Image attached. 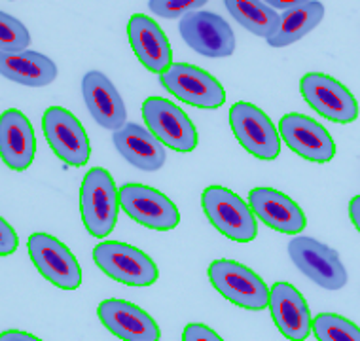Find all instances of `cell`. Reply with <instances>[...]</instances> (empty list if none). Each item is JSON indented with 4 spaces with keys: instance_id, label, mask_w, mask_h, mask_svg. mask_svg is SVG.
<instances>
[{
    "instance_id": "obj_11",
    "label": "cell",
    "mask_w": 360,
    "mask_h": 341,
    "mask_svg": "<svg viewBox=\"0 0 360 341\" xmlns=\"http://www.w3.org/2000/svg\"><path fill=\"white\" fill-rule=\"evenodd\" d=\"M27 248L38 273L51 285L61 290H76L82 285L80 264L59 239L48 233H32Z\"/></svg>"
},
{
    "instance_id": "obj_28",
    "label": "cell",
    "mask_w": 360,
    "mask_h": 341,
    "mask_svg": "<svg viewBox=\"0 0 360 341\" xmlns=\"http://www.w3.org/2000/svg\"><path fill=\"white\" fill-rule=\"evenodd\" d=\"M19 247V237L12 226L0 217V256L13 255Z\"/></svg>"
},
{
    "instance_id": "obj_21",
    "label": "cell",
    "mask_w": 360,
    "mask_h": 341,
    "mask_svg": "<svg viewBox=\"0 0 360 341\" xmlns=\"http://www.w3.org/2000/svg\"><path fill=\"white\" fill-rule=\"evenodd\" d=\"M112 141L116 150L124 155V160L141 171H148V173L160 171L167 160L163 144L148 129H144L143 125H124L114 133Z\"/></svg>"
},
{
    "instance_id": "obj_24",
    "label": "cell",
    "mask_w": 360,
    "mask_h": 341,
    "mask_svg": "<svg viewBox=\"0 0 360 341\" xmlns=\"http://www.w3.org/2000/svg\"><path fill=\"white\" fill-rule=\"evenodd\" d=\"M224 6L228 8L231 18L236 19L239 25L250 31L256 37L269 38L279 27L281 15L269 8L266 2L258 0H226Z\"/></svg>"
},
{
    "instance_id": "obj_26",
    "label": "cell",
    "mask_w": 360,
    "mask_h": 341,
    "mask_svg": "<svg viewBox=\"0 0 360 341\" xmlns=\"http://www.w3.org/2000/svg\"><path fill=\"white\" fill-rule=\"evenodd\" d=\"M31 44V34L19 19L0 12V51L2 53H15L25 51Z\"/></svg>"
},
{
    "instance_id": "obj_22",
    "label": "cell",
    "mask_w": 360,
    "mask_h": 341,
    "mask_svg": "<svg viewBox=\"0 0 360 341\" xmlns=\"http://www.w3.org/2000/svg\"><path fill=\"white\" fill-rule=\"evenodd\" d=\"M0 75L8 80L29 87H44L53 84L57 78L56 63L38 51H0Z\"/></svg>"
},
{
    "instance_id": "obj_25",
    "label": "cell",
    "mask_w": 360,
    "mask_h": 341,
    "mask_svg": "<svg viewBox=\"0 0 360 341\" xmlns=\"http://www.w3.org/2000/svg\"><path fill=\"white\" fill-rule=\"evenodd\" d=\"M311 332L317 341H360L359 326L335 313H319L313 319Z\"/></svg>"
},
{
    "instance_id": "obj_13",
    "label": "cell",
    "mask_w": 360,
    "mask_h": 341,
    "mask_svg": "<svg viewBox=\"0 0 360 341\" xmlns=\"http://www.w3.org/2000/svg\"><path fill=\"white\" fill-rule=\"evenodd\" d=\"M184 42L205 57H230L236 51V34L218 13L195 10L186 13L179 23Z\"/></svg>"
},
{
    "instance_id": "obj_15",
    "label": "cell",
    "mask_w": 360,
    "mask_h": 341,
    "mask_svg": "<svg viewBox=\"0 0 360 341\" xmlns=\"http://www.w3.org/2000/svg\"><path fill=\"white\" fill-rule=\"evenodd\" d=\"M105 328L122 341H160L162 332L154 319L139 305L125 300L108 298L97 307Z\"/></svg>"
},
{
    "instance_id": "obj_29",
    "label": "cell",
    "mask_w": 360,
    "mask_h": 341,
    "mask_svg": "<svg viewBox=\"0 0 360 341\" xmlns=\"http://www.w3.org/2000/svg\"><path fill=\"white\" fill-rule=\"evenodd\" d=\"M182 341H224L220 335L205 324L192 323L188 324L182 332Z\"/></svg>"
},
{
    "instance_id": "obj_1",
    "label": "cell",
    "mask_w": 360,
    "mask_h": 341,
    "mask_svg": "<svg viewBox=\"0 0 360 341\" xmlns=\"http://www.w3.org/2000/svg\"><path fill=\"white\" fill-rule=\"evenodd\" d=\"M120 192L112 174L103 167L89 169L80 186L82 222L89 236L103 239L116 228Z\"/></svg>"
},
{
    "instance_id": "obj_7",
    "label": "cell",
    "mask_w": 360,
    "mask_h": 341,
    "mask_svg": "<svg viewBox=\"0 0 360 341\" xmlns=\"http://www.w3.org/2000/svg\"><path fill=\"white\" fill-rule=\"evenodd\" d=\"M288 255L307 279L326 290H340L347 285V269L340 260V255L324 243L298 236L288 243Z\"/></svg>"
},
{
    "instance_id": "obj_20",
    "label": "cell",
    "mask_w": 360,
    "mask_h": 341,
    "mask_svg": "<svg viewBox=\"0 0 360 341\" xmlns=\"http://www.w3.org/2000/svg\"><path fill=\"white\" fill-rule=\"evenodd\" d=\"M82 94L87 110L101 127L114 133L124 127L127 120V108L108 76L99 70H89L82 80Z\"/></svg>"
},
{
    "instance_id": "obj_16",
    "label": "cell",
    "mask_w": 360,
    "mask_h": 341,
    "mask_svg": "<svg viewBox=\"0 0 360 341\" xmlns=\"http://www.w3.org/2000/svg\"><path fill=\"white\" fill-rule=\"evenodd\" d=\"M269 311L275 326L290 341H305L311 334L309 305L296 286L279 281L269 290Z\"/></svg>"
},
{
    "instance_id": "obj_14",
    "label": "cell",
    "mask_w": 360,
    "mask_h": 341,
    "mask_svg": "<svg viewBox=\"0 0 360 341\" xmlns=\"http://www.w3.org/2000/svg\"><path fill=\"white\" fill-rule=\"evenodd\" d=\"M279 135L286 146L307 162L328 163L335 155V143L317 120L292 112L279 122Z\"/></svg>"
},
{
    "instance_id": "obj_32",
    "label": "cell",
    "mask_w": 360,
    "mask_h": 341,
    "mask_svg": "<svg viewBox=\"0 0 360 341\" xmlns=\"http://www.w3.org/2000/svg\"><path fill=\"white\" fill-rule=\"evenodd\" d=\"M266 4L269 8H285L286 12V10H292V8L300 6L302 0H296V2H290V0H288V2H285V0H274V2H266Z\"/></svg>"
},
{
    "instance_id": "obj_12",
    "label": "cell",
    "mask_w": 360,
    "mask_h": 341,
    "mask_svg": "<svg viewBox=\"0 0 360 341\" xmlns=\"http://www.w3.org/2000/svg\"><path fill=\"white\" fill-rule=\"evenodd\" d=\"M120 207L131 220L150 230H174L180 222L176 205L165 193L144 184H125L120 188Z\"/></svg>"
},
{
    "instance_id": "obj_27",
    "label": "cell",
    "mask_w": 360,
    "mask_h": 341,
    "mask_svg": "<svg viewBox=\"0 0 360 341\" xmlns=\"http://www.w3.org/2000/svg\"><path fill=\"white\" fill-rule=\"evenodd\" d=\"M205 2L203 0H150L148 8L155 15L162 18H184L186 13L195 12V8H203Z\"/></svg>"
},
{
    "instance_id": "obj_9",
    "label": "cell",
    "mask_w": 360,
    "mask_h": 341,
    "mask_svg": "<svg viewBox=\"0 0 360 341\" xmlns=\"http://www.w3.org/2000/svg\"><path fill=\"white\" fill-rule=\"evenodd\" d=\"M305 103L323 118L335 124H351L359 118V103L340 82L323 72H307L300 80Z\"/></svg>"
},
{
    "instance_id": "obj_4",
    "label": "cell",
    "mask_w": 360,
    "mask_h": 341,
    "mask_svg": "<svg viewBox=\"0 0 360 341\" xmlns=\"http://www.w3.org/2000/svg\"><path fill=\"white\" fill-rule=\"evenodd\" d=\"M94 260L112 281L127 286L154 285L160 271L154 260L141 248L120 241H103L94 248Z\"/></svg>"
},
{
    "instance_id": "obj_2",
    "label": "cell",
    "mask_w": 360,
    "mask_h": 341,
    "mask_svg": "<svg viewBox=\"0 0 360 341\" xmlns=\"http://www.w3.org/2000/svg\"><path fill=\"white\" fill-rule=\"evenodd\" d=\"M201 207L209 222L231 241L250 243L256 239L255 212L236 192L224 186L205 188L201 193Z\"/></svg>"
},
{
    "instance_id": "obj_23",
    "label": "cell",
    "mask_w": 360,
    "mask_h": 341,
    "mask_svg": "<svg viewBox=\"0 0 360 341\" xmlns=\"http://www.w3.org/2000/svg\"><path fill=\"white\" fill-rule=\"evenodd\" d=\"M324 6L323 2H302L300 6L286 10L279 19L277 31L269 38H266L271 48H285L290 44L298 42L300 38L309 34L315 27L323 21Z\"/></svg>"
},
{
    "instance_id": "obj_8",
    "label": "cell",
    "mask_w": 360,
    "mask_h": 341,
    "mask_svg": "<svg viewBox=\"0 0 360 341\" xmlns=\"http://www.w3.org/2000/svg\"><path fill=\"white\" fill-rule=\"evenodd\" d=\"M42 129L53 154L67 165L84 167L89 162V136L72 112L63 106H50L44 112Z\"/></svg>"
},
{
    "instance_id": "obj_17",
    "label": "cell",
    "mask_w": 360,
    "mask_h": 341,
    "mask_svg": "<svg viewBox=\"0 0 360 341\" xmlns=\"http://www.w3.org/2000/svg\"><path fill=\"white\" fill-rule=\"evenodd\" d=\"M249 207L258 217V220H262L267 228L279 231V233L298 236L307 226V218H305L302 207L286 193L274 190V188L250 190Z\"/></svg>"
},
{
    "instance_id": "obj_5",
    "label": "cell",
    "mask_w": 360,
    "mask_h": 341,
    "mask_svg": "<svg viewBox=\"0 0 360 341\" xmlns=\"http://www.w3.org/2000/svg\"><path fill=\"white\" fill-rule=\"evenodd\" d=\"M230 125L236 139L249 154L274 162L281 154V136L266 112L252 103H236L230 108Z\"/></svg>"
},
{
    "instance_id": "obj_30",
    "label": "cell",
    "mask_w": 360,
    "mask_h": 341,
    "mask_svg": "<svg viewBox=\"0 0 360 341\" xmlns=\"http://www.w3.org/2000/svg\"><path fill=\"white\" fill-rule=\"evenodd\" d=\"M0 341H42L38 340L37 335L29 334V332H21V330H6L0 334Z\"/></svg>"
},
{
    "instance_id": "obj_6",
    "label": "cell",
    "mask_w": 360,
    "mask_h": 341,
    "mask_svg": "<svg viewBox=\"0 0 360 341\" xmlns=\"http://www.w3.org/2000/svg\"><path fill=\"white\" fill-rule=\"evenodd\" d=\"M162 86L186 105L214 110L226 103L222 84L203 68L190 63H173L160 76Z\"/></svg>"
},
{
    "instance_id": "obj_31",
    "label": "cell",
    "mask_w": 360,
    "mask_h": 341,
    "mask_svg": "<svg viewBox=\"0 0 360 341\" xmlns=\"http://www.w3.org/2000/svg\"><path fill=\"white\" fill-rule=\"evenodd\" d=\"M349 217L351 222L354 224V228L360 231V195H354L349 203Z\"/></svg>"
},
{
    "instance_id": "obj_19",
    "label": "cell",
    "mask_w": 360,
    "mask_h": 341,
    "mask_svg": "<svg viewBox=\"0 0 360 341\" xmlns=\"http://www.w3.org/2000/svg\"><path fill=\"white\" fill-rule=\"evenodd\" d=\"M127 37L144 68L162 76L173 65V50L162 27L144 13H135L127 25Z\"/></svg>"
},
{
    "instance_id": "obj_10",
    "label": "cell",
    "mask_w": 360,
    "mask_h": 341,
    "mask_svg": "<svg viewBox=\"0 0 360 341\" xmlns=\"http://www.w3.org/2000/svg\"><path fill=\"white\" fill-rule=\"evenodd\" d=\"M143 118L148 131L169 148L192 152L198 146V129L180 106L163 97H150L143 103Z\"/></svg>"
},
{
    "instance_id": "obj_18",
    "label": "cell",
    "mask_w": 360,
    "mask_h": 341,
    "mask_svg": "<svg viewBox=\"0 0 360 341\" xmlns=\"http://www.w3.org/2000/svg\"><path fill=\"white\" fill-rule=\"evenodd\" d=\"M37 154V136L31 122L18 108L0 114V160L12 171H27Z\"/></svg>"
},
{
    "instance_id": "obj_3",
    "label": "cell",
    "mask_w": 360,
    "mask_h": 341,
    "mask_svg": "<svg viewBox=\"0 0 360 341\" xmlns=\"http://www.w3.org/2000/svg\"><path fill=\"white\" fill-rule=\"evenodd\" d=\"M209 281L220 296L247 311H262L269 305V288L250 267L236 260H214L209 266Z\"/></svg>"
}]
</instances>
